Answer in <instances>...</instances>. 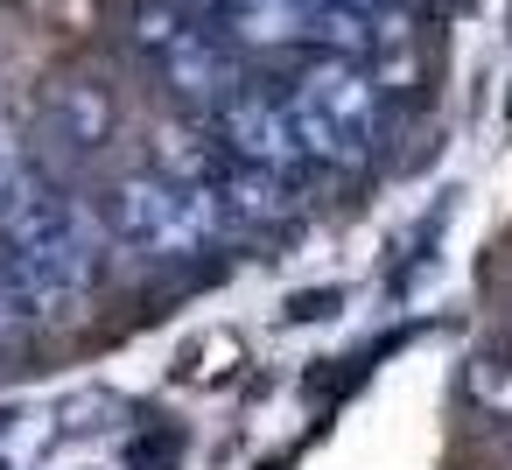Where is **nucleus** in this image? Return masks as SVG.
Returning <instances> with one entry per match:
<instances>
[{
	"mask_svg": "<svg viewBox=\"0 0 512 470\" xmlns=\"http://www.w3.org/2000/svg\"><path fill=\"white\" fill-rule=\"evenodd\" d=\"M211 15L225 22L232 43H253V50L323 43V0H211Z\"/></svg>",
	"mask_w": 512,
	"mask_h": 470,
	"instance_id": "obj_1",
	"label": "nucleus"
}]
</instances>
